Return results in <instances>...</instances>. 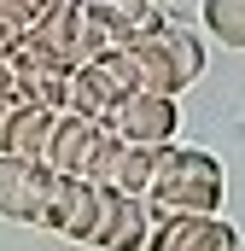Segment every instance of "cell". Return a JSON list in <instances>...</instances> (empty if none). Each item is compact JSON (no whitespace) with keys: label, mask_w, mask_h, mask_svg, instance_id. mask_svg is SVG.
Segmentation results:
<instances>
[{"label":"cell","mask_w":245,"mask_h":251,"mask_svg":"<svg viewBox=\"0 0 245 251\" xmlns=\"http://www.w3.org/2000/svg\"><path fill=\"white\" fill-rule=\"evenodd\" d=\"M53 123H59L53 105H24V100H12V111H6V152L41 158L47 140H53ZM6 152H0V158H6Z\"/></svg>","instance_id":"30bf717a"},{"label":"cell","mask_w":245,"mask_h":251,"mask_svg":"<svg viewBox=\"0 0 245 251\" xmlns=\"http://www.w3.org/2000/svg\"><path fill=\"white\" fill-rule=\"evenodd\" d=\"M111 128H117L122 140H134V146H170L175 128H181V105H175V94L134 88V94H122V100H117Z\"/></svg>","instance_id":"5b68a950"},{"label":"cell","mask_w":245,"mask_h":251,"mask_svg":"<svg viewBox=\"0 0 245 251\" xmlns=\"http://www.w3.org/2000/svg\"><path fill=\"white\" fill-rule=\"evenodd\" d=\"M122 88L99 70V64H76L70 70V94H64V111H76V117H94V123H111V111H117Z\"/></svg>","instance_id":"9c48e42d"},{"label":"cell","mask_w":245,"mask_h":251,"mask_svg":"<svg viewBox=\"0 0 245 251\" xmlns=\"http://www.w3.org/2000/svg\"><path fill=\"white\" fill-rule=\"evenodd\" d=\"M222 204V164L204 146H158V176H152V210H193L216 216Z\"/></svg>","instance_id":"6da1fadb"},{"label":"cell","mask_w":245,"mask_h":251,"mask_svg":"<svg viewBox=\"0 0 245 251\" xmlns=\"http://www.w3.org/2000/svg\"><path fill=\"white\" fill-rule=\"evenodd\" d=\"M105 134H111V123H94V117L59 111V123H53V140H47V152H41V158H47L59 176H94V158H99Z\"/></svg>","instance_id":"52a82bcc"},{"label":"cell","mask_w":245,"mask_h":251,"mask_svg":"<svg viewBox=\"0 0 245 251\" xmlns=\"http://www.w3.org/2000/svg\"><path fill=\"white\" fill-rule=\"evenodd\" d=\"M82 12H88L111 41H134V35L158 18V6H152V0H82Z\"/></svg>","instance_id":"8fae6325"},{"label":"cell","mask_w":245,"mask_h":251,"mask_svg":"<svg viewBox=\"0 0 245 251\" xmlns=\"http://www.w3.org/2000/svg\"><path fill=\"white\" fill-rule=\"evenodd\" d=\"M152 176H158V146H134V140H122L117 128H111L105 146H99V158H94V176L88 181H99V187H111V193L152 199Z\"/></svg>","instance_id":"8992f818"},{"label":"cell","mask_w":245,"mask_h":251,"mask_svg":"<svg viewBox=\"0 0 245 251\" xmlns=\"http://www.w3.org/2000/svg\"><path fill=\"white\" fill-rule=\"evenodd\" d=\"M198 251H240V228L216 216V222L204 228V240H198Z\"/></svg>","instance_id":"5bb4252c"},{"label":"cell","mask_w":245,"mask_h":251,"mask_svg":"<svg viewBox=\"0 0 245 251\" xmlns=\"http://www.w3.org/2000/svg\"><path fill=\"white\" fill-rule=\"evenodd\" d=\"M0 100H18V59H12V47H0Z\"/></svg>","instance_id":"9a60e30c"},{"label":"cell","mask_w":245,"mask_h":251,"mask_svg":"<svg viewBox=\"0 0 245 251\" xmlns=\"http://www.w3.org/2000/svg\"><path fill=\"white\" fill-rule=\"evenodd\" d=\"M152 228H158L152 199L111 193V216H105V240H99V251H146V246H152Z\"/></svg>","instance_id":"ba28073f"},{"label":"cell","mask_w":245,"mask_h":251,"mask_svg":"<svg viewBox=\"0 0 245 251\" xmlns=\"http://www.w3.org/2000/svg\"><path fill=\"white\" fill-rule=\"evenodd\" d=\"M216 216H193V210H158V228H152V246L146 251H198L204 228Z\"/></svg>","instance_id":"7c38bea8"},{"label":"cell","mask_w":245,"mask_h":251,"mask_svg":"<svg viewBox=\"0 0 245 251\" xmlns=\"http://www.w3.org/2000/svg\"><path fill=\"white\" fill-rule=\"evenodd\" d=\"M59 187V170L47 158H18L6 152L0 158V216L6 222H47V199Z\"/></svg>","instance_id":"277c9868"},{"label":"cell","mask_w":245,"mask_h":251,"mask_svg":"<svg viewBox=\"0 0 245 251\" xmlns=\"http://www.w3.org/2000/svg\"><path fill=\"white\" fill-rule=\"evenodd\" d=\"M105 216H111V187H99V181H88V176H59L41 228L76 240V246H99V240H105Z\"/></svg>","instance_id":"3957f363"},{"label":"cell","mask_w":245,"mask_h":251,"mask_svg":"<svg viewBox=\"0 0 245 251\" xmlns=\"http://www.w3.org/2000/svg\"><path fill=\"white\" fill-rule=\"evenodd\" d=\"M128 47H134V59L146 70V88H152V94H175V100H181V88H193V82L204 76V41H198L187 24L164 18V12H158Z\"/></svg>","instance_id":"7a4b0ae2"},{"label":"cell","mask_w":245,"mask_h":251,"mask_svg":"<svg viewBox=\"0 0 245 251\" xmlns=\"http://www.w3.org/2000/svg\"><path fill=\"white\" fill-rule=\"evenodd\" d=\"M204 35L222 41L228 53H245V0H198Z\"/></svg>","instance_id":"4fadbf2b"}]
</instances>
